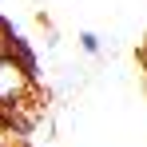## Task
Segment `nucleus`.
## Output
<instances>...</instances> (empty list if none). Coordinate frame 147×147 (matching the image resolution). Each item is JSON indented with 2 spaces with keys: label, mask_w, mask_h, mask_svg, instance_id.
Listing matches in <instances>:
<instances>
[{
  "label": "nucleus",
  "mask_w": 147,
  "mask_h": 147,
  "mask_svg": "<svg viewBox=\"0 0 147 147\" xmlns=\"http://www.w3.org/2000/svg\"><path fill=\"white\" fill-rule=\"evenodd\" d=\"M0 135H4V115H0Z\"/></svg>",
  "instance_id": "nucleus-5"
},
{
  "label": "nucleus",
  "mask_w": 147,
  "mask_h": 147,
  "mask_svg": "<svg viewBox=\"0 0 147 147\" xmlns=\"http://www.w3.org/2000/svg\"><path fill=\"white\" fill-rule=\"evenodd\" d=\"M8 52H12V28L0 20V56H8Z\"/></svg>",
  "instance_id": "nucleus-4"
},
{
  "label": "nucleus",
  "mask_w": 147,
  "mask_h": 147,
  "mask_svg": "<svg viewBox=\"0 0 147 147\" xmlns=\"http://www.w3.org/2000/svg\"><path fill=\"white\" fill-rule=\"evenodd\" d=\"M143 64H147V56H143Z\"/></svg>",
  "instance_id": "nucleus-6"
},
{
  "label": "nucleus",
  "mask_w": 147,
  "mask_h": 147,
  "mask_svg": "<svg viewBox=\"0 0 147 147\" xmlns=\"http://www.w3.org/2000/svg\"><path fill=\"white\" fill-rule=\"evenodd\" d=\"M12 56H16V60H20V64H24V68H28L32 76L40 72V60H36V52L28 48V40L20 36V32H12Z\"/></svg>",
  "instance_id": "nucleus-2"
},
{
  "label": "nucleus",
  "mask_w": 147,
  "mask_h": 147,
  "mask_svg": "<svg viewBox=\"0 0 147 147\" xmlns=\"http://www.w3.org/2000/svg\"><path fill=\"white\" fill-rule=\"evenodd\" d=\"M80 48L88 52V56H99V52H103V44H99L96 32H80Z\"/></svg>",
  "instance_id": "nucleus-3"
},
{
  "label": "nucleus",
  "mask_w": 147,
  "mask_h": 147,
  "mask_svg": "<svg viewBox=\"0 0 147 147\" xmlns=\"http://www.w3.org/2000/svg\"><path fill=\"white\" fill-rule=\"evenodd\" d=\"M36 96V76L28 72L24 64L8 52V56H0V111H16L20 103Z\"/></svg>",
  "instance_id": "nucleus-1"
}]
</instances>
